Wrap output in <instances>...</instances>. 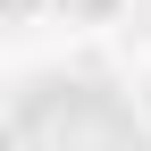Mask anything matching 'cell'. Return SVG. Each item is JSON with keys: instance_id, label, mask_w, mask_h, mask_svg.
Listing matches in <instances>:
<instances>
[{"instance_id": "6da1fadb", "label": "cell", "mask_w": 151, "mask_h": 151, "mask_svg": "<svg viewBox=\"0 0 151 151\" xmlns=\"http://www.w3.org/2000/svg\"><path fill=\"white\" fill-rule=\"evenodd\" d=\"M9 151H143V134L126 126V109L92 84H42V101L17 118Z\"/></svg>"}]
</instances>
